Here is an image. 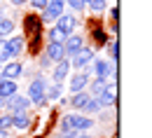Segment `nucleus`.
<instances>
[{"mask_svg":"<svg viewBox=\"0 0 152 138\" xmlns=\"http://www.w3.org/2000/svg\"><path fill=\"white\" fill-rule=\"evenodd\" d=\"M23 23H26V31H28V33H35V35L40 33V19L35 17V14L26 17V21H23Z\"/></svg>","mask_w":152,"mask_h":138,"instance_id":"nucleus-21","label":"nucleus"},{"mask_svg":"<svg viewBox=\"0 0 152 138\" xmlns=\"http://www.w3.org/2000/svg\"><path fill=\"white\" fill-rule=\"evenodd\" d=\"M5 45L10 47V52H12V56H14V59L23 52V38H21V35H10V38L5 40Z\"/></svg>","mask_w":152,"mask_h":138,"instance_id":"nucleus-15","label":"nucleus"},{"mask_svg":"<svg viewBox=\"0 0 152 138\" xmlns=\"http://www.w3.org/2000/svg\"><path fill=\"white\" fill-rule=\"evenodd\" d=\"M84 5H87L91 12H103L105 5H108V0H84Z\"/></svg>","mask_w":152,"mask_h":138,"instance_id":"nucleus-22","label":"nucleus"},{"mask_svg":"<svg viewBox=\"0 0 152 138\" xmlns=\"http://www.w3.org/2000/svg\"><path fill=\"white\" fill-rule=\"evenodd\" d=\"M45 54L49 56L52 63H56V61L66 59V49H63V42H47V47H45Z\"/></svg>","mask_w":152,"mask_h":138,"instance_id":"nucleus-12","label":"nucleus"},{"mask_svg":"<svg viewBox=\"0 0 152 138\" xmlns=\"http://www.w3.org/2000/svg\"><path fill=\"white\" fill-rule=\"evenodd\" d=\"M73 138H91V136H87V131H77Z\"/></svg>","mask_w":152,"mask_h":138,"instance_id":"nucleus-31","label":"nucleus"},{"mask_svg":"<svg viewBox=\"0 0 152 138\" xmlns=\"http://www.w3.org/2000/svg\"><path fill=\"white\" fill-rule=\"evenodd\" d=\"M5 105L12 110V112H26L33 103L28 96H19V94H14V96H10V99H5Z\"/></svg>","mask_w":152,"mask_h":138,"instance_id":"nucleus-9","label":"nucleus"},{"mask_svg":"<svg viewBox=\"0 0 152 138\" xmlns=\"http://www.w3.org/2000/svg\"><path fill=\"white\" fill-rule=\"evenodd\" d=\"M96 99L103 103V108H113L115 103H117V84H103V89L96 94Z\"/></svg>","mask_w":152,"mask_h":138,"instance_id":"nucleus-6","label":"nucleus"},{"mask_svg":"<svg viewBox=\"0 0 152 138\" xmlns=\"http://www.w3.org/2000/svg\"><path fill=\"white\" fill-rule=\"evenodd\" d=\"M108 56L113 61H117V56H119V52H117V40H110V45H108Z\"/></svg>","mask_w":152,"mask_h":138,"instance_id":"nucleus-25","label":"nucleus"},{"mask_svg":"<svg viewBox=\"0 0 152 138\" xmlns=\"http://www.w3.org/2000/svg\"><path fill=\"white\" fill-rule=\"evenodd\" d=\"M49 63H52V61H49V56H47V54H42V56H40V66H42V68H47Z\"/></svg>","mask_w":152,"mask_h":138,"instance_id":"nucleus-29","label":"nucleus"},{"mask_svg":"<svg viewBox=\"0 0 152 138\" xmlns=\"http://www.w3.org/2000/svg\"><path fill=\"white\" fill-rule=\"evenodd\" d=\"M94 56H96V54H94L91 47H82L75 56H70V68H75V70H84V68H89V63L94 61Z\"/></svg>","mask_w":152,"mask_h":138,"instance_id":"nucleus-4","label":"nucleus"},{"mask_svg":"<svg viewBox=\"0 0 152 138\" xmlns=\"http://www.w3.org/2000/svg\"><path fill=\"white\" fill-rule=\"evenodd\" d=\"M63 40H66V35L58 31L56 26H52L49 28V42H63Z\"/></svg>","mask_w":152,"mask_h":138,"instance_id":"nucleus-23","label":"nucleus"},{"mask_svg":"<svg viewBox=\"0 0 152 138\" xmlns=\"http://www.w3.org/2000/svg\"><path fill=\"white\" fill-rule=\"evenodd\" d=\"M89 99H91V94H89L87 89H82V91H75V94H73V99H70V105H73L75 110H82V108H84V103H87Z\"/></svg>","mask_w":152,"mask_h":138,"instance_id":"nucleus-17","label":"nucleus"},{"mask_svg":"<svg viewBox=\"0 0 152 138\" xmlns=\"http://www.w3.org/2000/svg\"><path fill=\"white\" fill-rule=\"evenodd\" d=\"M94 38L98 40V42H103V45L108 42V35H105V31H103V28H96V31H94Z\"/></svg>","mask_w":152,"mask_h":138,"instance_id":"nucleus-27","label":"nucleus"},{"mask_svg":"<svg viewBox=\"0 0 152 138\" xmlns=\"http://www.w3.org/2000/svg\"><path fill=\"white\" fill-rule=\"evenodd\" d=\"M12 33H14V19L0 17V38H10Z\"/></svg>","mask_w":152,"mask_h":138,"instance_id":"nucleus-19","label":"nucleus"},{"mask_svg":"<svg viewBox=\"0 0 152 138\" xmlns=\"http://www.w3.org/2000/svg\"><path fill=\"white\" fill-rule=\"evenodd\" d=\"M89 66H91V70H94L96 77L105 80V82H108L110 77H113V80L117 77V66H115V61H113V63H108L105 59H96V56H94V61H91Z\"/></svg>","mask_w":152,"mask_h":138,"instance_id":"nucleus-3","label":"nucleus"},{"mask_svg":"<svg viewBox=\"0 0 152 138\" xmlns=\"http://www.w3.org/2000/svg\"><path fill=\"white\" fill-rule=\"evenodd\" d=\"M23 75V66H21L19 61H5L2 63V68H0V77H5V80H17Z\"/></svg>","mask_w":152,"mask_h":138,"instance_id":"nucleus-8","label":"nucleus"},{"mask_svg":"<svg viewBox=\"0 0 152 138\" xmlns=\"http://www.w3.org/2000/svg\"><path fill=\"white\" fill-rule=\"evenodd\" d=\"M0 68H2V61H0Z\"/></svg>","mask_w":152,"mask_h":138,"instance_id":"nucleus-33","label":"nucleus"},{"mask_svg":"<svg viewBox=\"0 0 152 138\" xmlns=\"http://www.w3.org/2000/svg\"><path fill=\"white\" fill-rule=\"evenodd\" d=\"M61 94H63V82H54L52 87H47V89H45V96H47V101L61 99Z\"/></svg>","mask_w":152,"mask_h":138,"instance_id":"nucleus-20","label":"nucleus"},{"mask_svg":"<svg viewBox=\"0 0 152 138\" xmlns=\"http://www.w3.org/2000/svg\"><path fill=\"white\" fill-rule=\"evenodd\" d=\"M0 138H7V131H2V129H0Z\"/></svg>","mask_w":152,"mask_h":138,"instance_id":"nucleus-32","label":"nucleus"},{"mask_svg":"<svg viewBox=\"0 0 152 138\" xmlns=\"http://www.w3.org/2000/svg\"><path fill=\"white\" fill-rule=\"evenodd\" d=\"M89 80H91V73H89V68H84V70H77V73H73V75H70V80H68V89H70V94H75V91H82V89H87Z\"/></svg>","mask_w":152,"mask_h":138,"instance_id":"nucleus-5","label":"nucleus"},{"mask_svg":"<svg viewBox=\"0 0 152 138\" xmlns=\"http://www.w3.org/2000/svg\"><path fill=\"white\" fill-rule=\"evenodd\" d=\"M101 110H103V103L96 99V96H91V99L84 103V108H82L84 115H96V112H101Z\"/></svg>","mask_w":152,"mask_h":138,"instance_id":"nucleus-18","label":"nucleus"},{"mask_svg":"<svg viewBox=\"0 0 152 138\" xmlns=\"http://www.w3.org/2000/svg\"><path fill=\"white\" fill-rule=\"evenodd\" d=\"M0 129L2 131L12 129V115H0Z\"/></svg>","mask_w":152,"mask_h":138,"instance_id":"nucleus-26","label":"nucleus"},{"mask_svg":"<svg viewBox=\"0 0 152 138\" xmlns=\"http://www.w3.org/2000/svg\"><path fill=\"white\" fill-rule=\"evenodd\" d=\"M82 47H84V40L80 38V35H75V33H70L68 38L63 40V49H66V56H68V59H70V56H75Z\"/></svg>","mask_w":152,"mask_h":138,"instance_id":"nucleus-10","label":"nucleus"},{"mask_svg":"<svg viewBox=\"0 0 152 138\" xmlns=\"http://www.w3.org/2000/svg\"><path fill=\"white\" fill-rule=\"evenodd\" d=\"M10 115H12V126H14V129L26 131V129L31 126V117H28L26 112H10Z\"/></svg>","mask_w":152,"mask_h":138,"instance_id":"nucleus-16","label":"nucleus"},{"mask_svg":"<svg viewBox=\"0 0 152 138\" xmlns=\"http://www.w3.org/2000/svg\"><path fill=\"white\" fill-rule=\"evenodd\" d=\"M45 89H47V80L42 77V75H38V77L31 80V84H28V94H26V96L31 99V103H33V105H38V108L47 105Z\"/></svg>","mask_w":152,"mask_h":138,"instance_id":"nucleus-1","label":"nucleus"},{"mask_svg":"<svg viewBox=\"0 0 152 138\" xmlns=\"http://www.w3.org/2000/svg\"><path fill=\"white\" fill-rule=\"evenodd\" d=\"M28 0H10V5H14V7H21V5H26Z\"/></svg>","mask_w":152,"mask_h":138,"instance_id":"nucleus-30","label":"nucleus"},{"mask_svg":"<svg viewBox=\"0 0 152 138\" xmlns=\"http://www.w3.org/2000/svg\"><path fill=\"white\" fill-rule=\"evenodd\" d=\"M63 9H66V0H47L45 9H40V12H42V14L38 17L40 23H52L56 17L63 14Z\"/></svg>","mask_w":152,"mask_h":138,"instance_id":"nucleus-2","label":"nucleus"},{"mask_svg":"<svg viewBox=\"0 0 152 138\" xmlns=\"http://www.w3.org/2000/svg\"><path fill=\"white\" fill-rule=\"evenodd\" d=\"M66 5H68L70 9H75V12H84V9H87L84 0H66Z\"/></svg>","mask_w":152,"mask_h":138,"instance_id":"nucleus-24","label":"nucleus"},{"mask_svg":"<svg viewBox=\"0 0 152 138\" xmlns=\"http://www.w3.org/2000/svg\"><path fill=\"white\" fill-rule=\"evenodd\" d=\"M19 94V87H17V80H5L0 77V99H10Z\"/></svg>","mask_w":152,"mask_h":138,"instance_id":"nucleus-13","label":"nucleus"},{"mask_svg":"<svg viewBox=\"0 0 152 138\" xmlns=\"http://www.w3.org/2000/svg\"><path fill=\"white\" fill-rule=\"evenodd\" d=\"M28 2H31V7H33V9H45V5H47V0H28Z\"/></svg>","mask_w":152,"mask_h":138,"instance_id":"nucleus-28","label":"nucleus"},{"mask_svg":"<svg viewBox=\"0 0 152 138\" xmlns=\"http://www.w3.org/2000/svg\"><path fill=\"white\" fill-rule=\"evenodd\" d=\"M54 23H56V28L66 35V38H68L70 33H75V28H77V19L73 17V14H66V12H63L61 17H56Z\"/></svg>","mask_w":152,"mask_h":138,"instance_id":"nucleus-7","label":"nucleus"},{"mask_svg":"<svg viewBox=\"0 0 152 138\" xmlns=\"http://www.w3.org/2000/svg\"><path fill=\"white\" fill-rule=\"evenodd\" d=\"M91 126H94V119L89 115H80V112L73 115V129L75 131H89Z\"/></svg>","mask_w":152,"mask_h":138,"instance_id":"nucleus-14","label":"nucleus"},{"mask_svg":"<svg viewBox=\"0 0 152 138\" xmlns=\"http://www.w3.org/2000/svg\"><path fill=\"white\" fill-rule=\"evenodd\" d=\"M68 70H73V68H70V59L66 56V59L56 61V66H54V70H52V80H54V82H66V80H68Z\"/></svg>","mask_w":152,"mask_h":138,"instance_id":"nucleus-11","label":"nucleus"}]
</instances>
